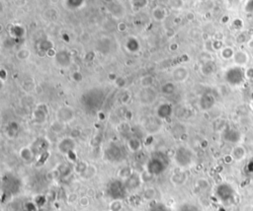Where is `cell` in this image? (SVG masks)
<instances>
[{
    "label": "cell",
    "instance_id": "277c9868",
    "mask_svg": "<svg viewBox=\"0 0 253 211\" xmlns=\"http://www.w3.org/2000/svg\"><path fill=\"white\" fill-rule=\"evenodd\" d=\"M148 172L150 174H153V175H159L161 174L163 170L165 169V167L162 164L161 161H158V160H152L151 162L148 163Z\"/></svg>",
    "mask_w": 253,
    "mask_h": 211
},
{
    "label": "cell",
    "instance_id": "7a4b0ae2",
    "mask_svg": "<svg viewBox=\"0 0 253 211\" xmlns=\"http://www.w3.org/2000/svg\"><path fill=\"white\" fill-rule=\"evenodd\" d=\"M125 192H126V189L121 183L114 182L112 183L108 187V193L109 195H111L113 198L119 199L121 197H124Z\"/></svg>",
    "mask_w": 253,
    "mask_h": 211
},
{
    "label": "cell",
    "instance_id": "6da1fadb",
    "mask_svg": "<svg viewBox=\"0 0 253 211\" xmlns=\"http://www.w3.org/2000/svg\"><path fill=\"white\" fill-rule=\"evenodd\" d=\"M226 78L227 80V82L230 85L236 86L239 85L243 82L245 78V70L240 66L235 65L233 68L228 69L226 72Z\"/></svg>",
    "mask_w": 253,
    "mask_h": 211
},
{
    "label": "cell",
    "instance_id": "ba28073f",
    "mask_svg": "<svg viewBox=\"0 0 253 211\" xmlns=\"http://www.w3.org/2000/svg\"><path fill=\"white\" fill-rule=\"evenodd\" d=\"M236 41H238V43H245V41H247L246 34H241V35H239V36L237 37V39H236Z\"/></svg>",
    "mask_w": 253,
    "mask_h": 211
},
{
    "label": "cell",
    "instance_id": "52a82bcc",
    "mask_svg": "<svg viewBox=\"0 0 253 211\" xmlns=\"http://www.w3.org/2000/svg\"><path fill=\"white\" fill-rule=\"evenodd\" d=\"M245 78L249 80H253V67H248L245 70Z\"/></svg>",
    "mask_w": 253,
    "mask_h": 211
},
{
    "label": "cell",
    "instance_id": "5b68a950",
    "mask_svg": "<svg viewBox=\"0 0 253 211\" xmlns=\"http://www.w3.org/2000/svg\"><path fill=\"white\" fill-rule=\"evenodd\" d=\"M234 52L231 47H224L222 50V56L224 57V59H230L233 58Z\"/></svg>",
    "mask_w": 253,
    "mask_h": 211
},
{
    "label": "cell",
    "instance_id": "9c48e42d",
    "mask_svg": "<svg viewBox=\"0 0 253 211\" xmlns=\"http://www.w3.org/2000/svg\"><path fill=\"white\" fill-rule=\"evenodd\" d=\"M153 211H164V210H162L161 208H158V207H156V208H154V209H153Z\"/></svg>",
    "mask_w": 253,
    "mask_h": 211
},
{
    "label": "cell",
    "instance_id": "3957f363",
    "mask_svg": "<svg viewBox=\"0 0 253 211\" xmlns=\"http://www.w3.org/2000/svg\"><path fill=\"white\" fill-rule=\"evenodd\" d=\"M233 60L236 65L242 67V66H245L248 63L249 57H248V54L245 52H243V50H238V52H234Z\"/></svg>",
    "mask_w": 253,
    "mask_h": 211
},
{
    "label": "cell",
    "instance_id": "8992f818",
    "mask_svg": "<svg viewBox=\"0 0 253 211\" xmlns=\"http://www.w3.org/2000/svg\"><path fill=\"white\" fill-rule=\"evenodd\" d=\"M244 154H245V152H244V149H243L242 147H236L235 149L233 150V156L236 160H239V159H241V158H243Z\"/></svg>",
    "mask_w": 253,
    "mask_h": 211
}]
</instances>
